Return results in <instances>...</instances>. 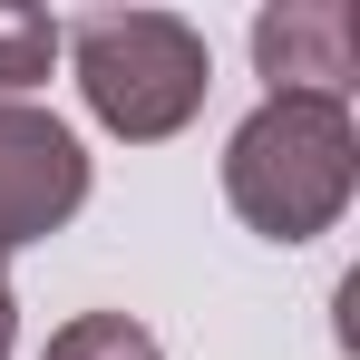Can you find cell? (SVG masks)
Returning <instances> with one entry per match:
<instances>
[{"instance_id":"obj_1","label":"cell","mask_w":360,"mask_h":360,"mask_svg":"<svg viewBox=\"0 0 360 360\" xmlns=\"http://www.w3.org/2000/svg\"><path fill=\"white\" fill-rule=\"evenodd\" d=\"M351 185H360V136L351 108H331V98H263L224 136V195L263 243L331 234Z\"/></svg>"},{"instance_id":"obj_2","label":"cell","mask_w":360,"mask_h":360,"mask_svg":"<svg viewBox=\"0 0 360 360\" xmlns=\"http://www.w3.org/2000/svg\"><path fill=\"white\" fill-rule=\"evenodd\" d=\"M59 49L78 68L88 117L108 136H127V146H166L214 88L205 30L176 20V10H88L78 30H59Z\"/></svg>"},{"instance_id":"obj_3","label":"cell","mask_w":360,"mask_h":360,"mask_svg":"<svg viewBox=\"0 0 360 360\" xmlns=\"http://www.w3.org/2000/svg\"><path fill=\"white\" fill-rule=\"evenodd\" d=\"M78 205H88V146L49 108L0 98V263L20 243H49Z\"/></svg>"},{"instance_id":"obj_4","label":"cell","mask_w":360,"mask_h":360,"mask_svg":"<svg viewBox=\"0 0 360 360\" xmlns=\"http://www.w3.org/2000/svg\"><path fill=\"white\" fill-rule=\"evenodd\" d=\"M253 68L273 78V98H331L351 108L360 88V10L351 0H283L253 20Z\"/></svg>"},{"instance_id":"obj_5","label":"cell","mask_w":360,"mask_h":360,"mask_svg":"<svg viewBox=\"0 0 360 360\" xmlns=\"http://www.w3.org/2000/svg\"><path fill=\"white\" fill-rule=\"evenodd\" d=\"M49 59H59V20H49V10H20V0H0V98L39 88Z\"/></svg>"},{"instance_id":"obj_6","label":"cell","mask_w":360,"mask_h":360,"mask_svg":"<svg viewBox=\"0 0 360 360\" xmlns=\"http://www.w3.org/2000/svg\"><path fill=\"white\" fill-rule=\"evenodd\" d=\"M39 360H166V351H156V331L127 321V311H78L68 331H49Z\"/></svg>"},{"instance_id":"obj_7","label":"cell","mask_w":360,"mask_h":360,"mask_svg":"<svg viewBox=\"0 0 360 360\" xmlns=\"http://www.w3.org/2000/svg\"><path fill=\"white\" fill-rule=\"evenodd\" d=\"M20 351V302H10V273H0V360Z\"/></svg>"}]
</instances>
